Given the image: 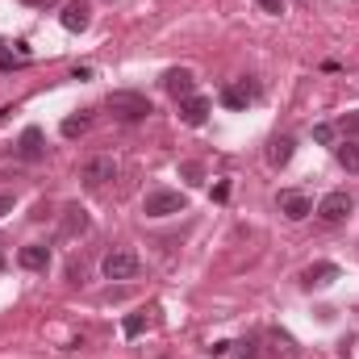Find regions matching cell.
<instances>
[{
    "label": "cell",
    "mask_w": 359,
    "mask_h": 359,
    "mask_svg": "<svg viewBox=\"0 0 359 359\" xmlns=\"http://www.w3.org/2000/svg\"><path fill=\"white\" fill-rule=\"evenodd\" d=\"M88 126H92L88 113H80V117H67V121H63V138H80V134H84Z\"/></svg>",
    "instance_id": "e0dca14e"
},
{
    "label": "cell",
    "mask_w": 359,
    "mask_h": 359,
    "mask_svg": "<svg viewBox=\"0 0 359 359\" xmlns=\"http://www.w3.org/2000/svg\"><path fill=\"white\" fill-rule=\"evenodd\" d=\"M313 142L330 147V142H334V126H313Z\"/></svg>",
    "instance_id": "7402d4cb"
},
{
    "label": "cell",
    "mask_w": 359,
    "mask_h": 359,
    "mask_svg": "<svg viewBox=\"0 0 359 359\" xmlns=\"http://www.w3.org/2000/svg\"><path fill=\"white\" fill-rule=\"evenodd\" d=\"M109 113L117 117V121H126V126H134V121H147L151 117V100L142 96V92H109Z\"/></svg>",
    "instance_id": "6da1fadb"
},
{
    "label": "cell",
    "mask_w": 359,
    "mask_h": 359,
    "mask_svg": "<svg viewBox=\"0 0 359 359\" xmlns=\"http://www.w3.org/2000/svg\"><path fill=\"white\" fill-rule=\"evenodd\" d=\"M17 264H21L25 271H46V268H50V247L29 243V247H21V251H17Z\"/></svg>",
    "instance_id": "9c48e42d"
},
{
    "label": "cell",
    "mask_w": 359,
    "mask_h": 359,
    "mask_svg": "<svg viewBox=\"0 0 359 359\" xmlns=\"http://www.w3.org/2000/svg\"><path fill=\"white\" fill-rule=\"evenodd\" d=\"M209 100L205 96H188V100H180V121L184 126H205V117H209Z\"/></svg>",
    "instance_id": "30bf717a"
},
{
    "label": "cell",
    "mask_w": 359,
    "mask_h": 359,
    "mask_svg": "<svg viewBox=\"0 0 359 359\" xmlns=\"http://www.w3.org/2000/svg\"><path fill=\"white\" fill-rule=\"evenodd\" d=\"M180 176L188 180V184H205V168L201 163H180Z\"/></svg>",
    "instance_id": "d6986e66"
},
{
    "label": "cell",
    "mask_w": 359,
    "mask_h": 359,
    "mask_svg": "<svg viewBox=\"0 0 359 359\" xmlns=\"http://www.w3.org/2000/svg\"><path fill=\"white\" fill-rule=\"evenodd\" d=\"M17 155H21V159H29V163H38V159L46 155V147H42V130H38V126H29V130L21 134V142H17Z\"/></svg>",
    "instance_id": "7c38bea8"
},
{
    "label": "cell",
    "mask_w": 359,
    "mask_h": 359,
    "mask_svg": "<svg viewBox=\"0 0 359 359\" xmlns=\"http://www.w3.org/2000/svg\"><path fill=\"white\" fill-rule=\"evenodd\" d=\"M84 230H88V209H84V205H67L59 234H63V238H76V234H84Z\"/></svg>",
    "instance_id": "8fae6325"
},
{
    "label": "cell",
    "mask_w": 359,
    "mask_h": 359,
    "mask_svg": "<svg viewBox=\"0 0 359 359\" xmlns=\"http://www.w3.org/2000/svg\"><path fill=\"white\" fill-rule=\"evenodd\" d=\"M109 4H113V0H109Z\"/></svg>",
    "instance_id": "f1b7e54d"
},
{
    "label": "cell",
    "mask_w": 359,
    "mask_h": 359,
    "mask_svg": "<svg viewBox=\"0 0 359 359\" xmlns=\"http://www.w3.org/2000/svg\"><path fill=\"white\" fill-rule=\"evenodd\" d=\"M163 88L172 92L176 100H188L192 88H196V76H192L188 67H168V72H163Z\"/></svg>",
    "instance_id": "ba28073f"
},
{
    "label": "cell",
    "mask_w": 359,
    "mask_h": 359,
    "mask_svg": "<svg viewBox=\"0 0 359 359\" xmlns=\"http://www.w3.org/2000/svg\"><path fill=\"white\" fill-rule=\"evenodd\" d=\"M247 100H255V88H247V80L222 88V104H226V109H247Z\"/></svg>",
    "instance_id": "4fadbf2b"
},
{
    "label": "cell",
    "mask_w": 359,
    "mask_h": 359,
    "mask_svg": "<svg viewBox=\"0 0 359 359\" xmlns=\"http://www.w3.org/2000/svg\"><path fill=\"white\" fill-rule=\"evenodd\" d=\"M334 159H339V168L359 172V147L355 142H339V147H334Z\"/></svg>",
    "instance_id": "2e32d148"
},
{
    "label": "cell",
    "mask_w": 359,
    "mask_h": 359,
    "mask_svg": "<svg viewBox=\"0 0 359 359\" xmlns=\"http://www.w3.org/2000/svg\"><path fill=\"white\" fill-rule=\"evenodd\" d=\"M25 4H34V8H46V4H55V0H25Z\"/></svg>",
    "instance_id": "83f0119b"
},
{
    "label": "cell",
    "mask_w": 359,
    "mask_h": 359,
    "mask_svg": "<svg viewBox=\"0 0 359 359\" xmlns=\"http://www.w3.org/2000/svg\"><path fill=\"white\" fill-rule=\"evenodd\" d=\"M4 213H13V196H8V192H0V217H4Z\"/></svg>",
    "instance_id": "484cf974"
},
{
    "label": "cell",
    "mask_w": 359,
    "mask_h": 359,
    "mask_svg": "<svg viewBox=\"0 0 359 359\" xmlns=\"http://www.w3.org/2000/svg\"><path fill=\"white\" fill-rule=\"evenodd\" d=\"M142 330H147V313H130V318L121 322V334H126V339H138Z\"/></svg>",
    "instance_id": "ac0fdd59"
},
{
    "label": "cell",
    "mask_w": 359,
    "mask_h": 359,
    "mask_svg": "<svg viewBox=\"0 0 359 359\" xmlns=\"http://www.w3.org/2000/svg\"><path fill=\"white\" fill-rule=\"evenodd\" d=\"M339 130H343V134H359V109H355V113H343V117H339Z\"/></svg>",
    "instance_id": "44dd1931"
},
{
    "label": "cell",
    "mask_w": 359,
    "mask_h": 359,
    "mask_svg": "<svg viewBox=\"0 0 359 359\" xmlns=\"http://www.w3.org/2000/svg\"><path fill=\"white\" fill-rule=\"evenodd\" d=\"M288 159H292V138H288V134L271 138V147H268V163H271V168H288Z\"/></svg>",
    "instance_id": "5bb4252c"
},
{
    "label": "cell",
    "mask_w": 359,
    "mask_h": 359,
    "mask_svg": "<svg viewBox=\"0 0 359 359\" xmlns=\"http://www.w3.org/2000/svg\"><path fill=\"white\" fill-rule=\"evenodd\" d=\"M238 359H259V351H255V343L247 339V343H238Z\"/></svg>",
    "instance_id": "cb8c5ba5"
},
{
    "label": "cell",
    "mask_w": 359,
    "mask_h": 359,
    "mask_svg": "<svg viewBox=\"0 0 359 359\" xmlns=\"http://www.w3.org/2000/svg\"><path fill=\"white\" fill-rule=\"evenodd\" d=\"M351 205H355V201H351L347 192H326V196L318 201V217H322L326 226H334V222H343V217L351 213Z\"/></svg>",
    "instance_id": "277c9868"
},
{
    "label": "cell",
    "mask_w": 359,
    "mask_h": 359,
    "mask_svg": "<svg viewBox=\"0 0 359 359\" xmlns=\"http://www.w3.org/2000/svg\"><path fill=\"white\" fill-rule=\"evenodd\" d=\"M330 280H339V264H313V268H305V284L313 288V284H330Z\"/></svg>",
    "instance_id": "9a60e30c"
},
{
    "label": "cell",
    "mask_w": 359,
    "mask_h": 359,
    "mask_svg": "<svg viewBox=\"0 0 359 359\" xmlns=\"http://www.w3.org/2000/svg\"><path fill=\"white\" fill-rule=\"evenodd\" d=\"M259 8L271 13V17H280V13H284V0H259Z\"/></svg>",
    "instance_id": "603a6c76"
},
{
    "label": "cell",
    "mask_w": 359,
    "mask_h": 359,
    "mask_svg": "<svg viewBox=\"0 0 359 359\" xmlns=\"http://www.w3.org/2000/svg\"><path fill=\"white\" fill-rule=\"evenodd\" d=\"M184 209H188V201L176 188H151L142 196V213L147 217H172V213H184Z\"/></svg>",
    "instance_id": "7a4b0ae2"
},
{
    "label": "cell",
    "mask_w": 359,
    "mask_h": 359,
    "mask_svg": "<svg viewBox=\"0 0 359 359\" xmlns=\"http://www.w3.org/2000/svg\"><path fill=\"white\" fill-rule=\"evenodd\" d=\"M226 196H230V184H226V180H222V184H217V188H213V201H226Z\"/></svg>",
    "instance_id": "d4e9b609"
},
{
    "label": "cell",
    "mask_w": 359,
    "mask_h": 359,
    "mask_svg": "<svg viewBox=\"0 0 359 359\" xmlns=\"http://www.w3.org/2000/svg\"><path fill=\"white\" fill-rule=\"evenodd\" d=\"M280 213H284L288 222H305V217L313 213V201H309L305 192L288 188V192H280Z\"/></svg>",
    "instance_id": "52a82bcc"
},
{
    "label": "cell",
    "mask_w": 359,
    "mask_h": 359,
    "mask_svg": "<svg viewBox=\"0 0 359 359\" xmlns=\"http://www.w3.org/2000/svg\"><path fill=\"white\" fill-rule=\"evenodd\" d=\"M100 271H104V280H134V276L142 271V259L121 247V251H109V255H104Z\"/></svg>",
    "instance_id": "3957f363"
},
{
    "label": "cell",
    "mask_w": 359,
    "mask_h": 359,
    "mask_svg": "<svg viewBox=\"0 0 359 359\" xmlns=\"http://www.w3.org/2000/svg\"><path fill=\"white\" fill-rule=\"evenodd\" d=\"M113 176H117V163H113V155H92L88 163H84V172H80V180H84L88 188H100V184H109Z\"/></svg>",
    "instance_id": "5b68a950"
},
{
    "label": "cell",
    "mask_w": 359,
    "mask_h": 359,
    "mask_svg": "<svg viewBox=\"0 0 359 359\" xmlns=\"http://www.w3.org/2000/svg\"><path fill=\"white\" fill-rule=\"evenodd\" d=\"M271 343H276L271 351H280V355H292V351H297V347H292V339H288L284 330H271Z\"/></svg>",
    "instance_id": "ffe728a7"
},
{
    "label": "cell",
    "mask_w": 359,
    "mask_h": 359,
    "mask_svg": "<svg viewBox=\"0 0 359 359\" xmlns=\"http://www.w3.org/2000/svg\"><path fill=\"white\" fill-rule=\"evenodd\" d=\"M59 21H63V29H67V34H84V29H88V21H92L88 0H67V4H63V13H59Z\"/></svg>",
    "instance_id": "8992f818"
},
{
    "label": "cell",
    "mask_w": 359,
    "mask_h": 359,
    "mask_svg": "<svg viewBox=\"0 0 359 359\" xmlns=\"http://www.w3.org/2000/svg\"><path fill=\"white\" fill-rule=\"evenodd\" d=\"M0 67H13V55H8L4 46H0Z\"/></svg>",
    "instance_id": "4316f807"
}]
</instances>
